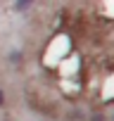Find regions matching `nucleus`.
I'll return each instance as SVG.
<instances>
[{
  "label": "nucleus",
  "mask_w": 114,
  "mask_h": 121,
  "mask_svg": "<svg viewBox=\"0 0 114 121\" xmlns=\"http://www.w3.org/2000/svg\"><path fill=\"white\" fill-rule=\"evenodd\" d=\"M31 7V3H14V10L17 12H24V10H29Z\"/></svg>",
  "instance_id": "obj_1"
},
{
  "label": "nucleus",
  "mask_w": 114,
  "mask_h": 121,
  "mask_svg": "<svg viewBox=\"0 0 114 121\" xmlns=\"http://www.w3.org/2000/svg\"><path fill=\"white\" fill-rule=\"evenodd\" d=\"M93 121H105V119H102V114H93Z\"/></svg>",
  "instance_id": "obj_2"
},
{
  "label": "nucleus",
  "mask_w": 114,
  "mask_h": 121,
  "mask_svg": "<svg viewBox=\"0 0 114 121\" xmlns=\"http://www.w3.org/2000/svg\"><path fill=\"white\" fill-rule=\"evenodd\" d=\"M3 104H5V93L0 90V107H3Z\"/></svg>",
  "instance_id": "obj_3"
},
{
  "label": "nucleus",
  "mask_w": 114,
  "mask_h": 121,
  "mask_svg": "<svg viewBox=\"0 0 114 121\" xmlns=\"http://www.w3.org/2000/svg\"><path fill=\"white\" fill-rule=\"evenodd\" d=\"M109 121H114V112H112V116H109Z\"/></svg>",
  "instance_id": "obj_4"
}]
</instances>
